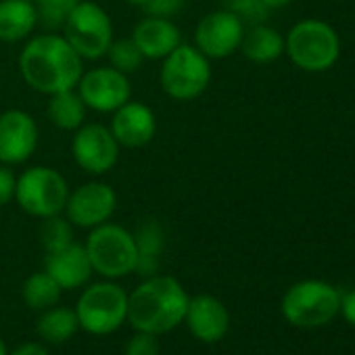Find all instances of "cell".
<instances>
[{
    "mask_svg": "<svg viewBox=\"0 0 355 355\" xmlns=\"http://www.w3.org/2000/svg\"><path fill=\"white\" fill-rule=\"evenodd\" d=\"M73 309L80 330L92 336H109L128 322V293L115 280L94 282L82 291Z\"/></svg>",
    "mask_w": 355,
    "mask_h": 355,
    "instance_id": "5",
    "label": "cell"
},
{
    "mask_svg": "<svg viewBox=\"0 0 355 355\" xmlns=\"http://www.w3.org/2000/svg\"><path fill=\"white\" fill-rule=\"evenodd\" d=\"M76 90L82 96L86 109L98 113H113L132 98L128 76L111 65L84 71Z\"/></svg>",
    "mask_w": 355,
    "mask_h": 355,
    "instance_id": "10",
    "label": "cell"
},
{
    "mask_svg": "<svg viewBox=\"0 0 355 355\" xmlns=\"http://www.w3.org/2000/svg\"><path fill=\"white\" fill-rule=\"evenodd\" d=\"M61 293H63V288L44 270L30 274L21 286L24 303L34 311H44V309L57 305L61 299Z\"/></svg>",
    "mask_w": 355,
    "mask_h": 355,
    "instance_id": "24",
    "label": "cell"
},
{
    "mask_svg": "<svg viewBox=\"0 0 355 355\" xmlns=\"http://www.w3.org/2000/svg\"><path fill=\"white\" fill-rule=\"evenodd\" d=\"M117 207L115 191L105 182H86L69 193L65 203V218L78 228H96L111 220Z\"/></svg>",
    "mask_w": 355,
    "mask_h": 355,
    "instance_id": "13",
    "label": "cell"
},
{
    "mask_svg": "<svg viewBox=\"0 0 355 355\" xmlns=\"http://www.w3.org/2000/svg\"><path fill=\"white\" fill-rule=\"evenodd\" d=\"M184 322L191 334L201 343H218L228 334L230 313L228 307L214 295H195L189 299Z\"/></svg>",
    "mask_w": 355,
    "mask_h": 355,
    "instance_id": "15",
    "label": "cell"
},
{
    "mask_svg": "<svg viewBox=\"0 0 355 355\" xmlns=\"http://www.w3.org/2000/svg\"><path fill=\"white\" fill-rule=\"evenodd\" d=\"M9 355H51L46 345L36 343V340H26L19 347H15Z\"/></svg>",
    "mask_w": 355,
    "mask_h": 355,
    "instance_id": "33",
    "label": "cell"
},
{
    "mask_svg": "<svg viewBox=\"0 0 355 355\" xmlns=\"http://www.w3.org/2000/svg\"><path fill=\"white\" fill-rule=\"evenodd\" d=\"M38 146L36 119L24 109H9L0 113V163H26Z\"/></svg>",
    "mask_w": 355,
    "mask_h": 355,
    "instance_id": "14",
    "label": "cell"
},
{
    "mask_svg": "<svg viewBox=\"0 0 355 355\" xmlns=\"http://www.w3.org/2000/svg\"><path fill=\"white\" fill-rule=\"evenodd\" d=\"M184 0H148L142 7L153 17H171L182 9Z\"/></svg>",
    "mask_w": 355,
    "mask_h": 355,
    "instance_id": "31",
    "label": "cell"
},
{
    "mask_svg": "<svg viewBox=\"0 0 355 355\" xmlns=\"http://www.w3.org/2000/svg\"><path fill=\"white\" fill-rule=\"evenodd\" d=\"M189 293L173 276H148L128 293V324L138 332L167 334L184 322Z\"/></svg>",
    "mask_w": 355,
    "mask_h": 355,
    "instance_id": "2",
    "label": "cell"
},
{
    "mask_svg": "<svg viewBox=\"0 0 355 355\" xmlns=\"http://www.w3.org/2000/svg\"><path fill=\"white\" fill-rule=\"evenodd\" d=\"M15 187H17V175L13 173L11 165L0 163V207L15 201Z\"/></svg>",
    "mask_w": 355,
    "mask_h": 355,
    "instance_id": "30",
    "label": "cell"
},
{
    "mask_svg": "<svg viewBox=\"0 0 355 355\" xmlns=\"http://www.w3.org/2000/svg\"><path fill=\"white\" fill-rule=\"evenodd\" d=\"M40 243L46 253L67 247L69 243H73L71 222L67 218H63L61 214L53 216V218H44L42 226H40Z\"/></svg>",
    "mask_w": 355,
    "mask_h": 355,
    "instance_id": "26",
    "label": "cell"
},
{
    "mask_svg": "<svg viewBox=\"0 0 355 355\" xmlns=\"http://www.w3.org/2000/svg\"><path fill=\"white\" fill-rule=\"evenodd\" d=\"M19 71L30 88L40 94L73 90L84 73V59L57 34H42L28 40L19 55Z\"/></svg>",
    "mask_w": 355,
    "mask_h": 355,
    "instance_id": "1",
    "label": "cell"
},
{
    "mask_svg": "<svg viewBox=\"0 0 355 355\" xmlns=\"http://www.w3.org/2000/svg\"><path fill=\"white\" fill-rule=\"evenodd\" d=\"M284 53L307 73H322L336 65L340 57V38L332 26L322 19H303L295 24L284 38Z\"/></svg>",
    "mask_w": 355,
    "mask_h": 355,
    "instance_id": "3",
    "label": "cell"
},
{
    "mask_svg": "<svg viewBox=\"0 0 355 355\" xmlns=\"http://www.w3.org/2000/svg\"><path fill=\"white\" fill-rule=\"evenodd\" d=\"M161 61L159 82L169 98L193 101L207 90L211 82V63L197 46L180 44Z\"/></svg>",
    "mask_w": 355,
    "mask_h": 355,
    "instance_id": "6",
    "label": "cell"
},
{
    "mask_svg": "<svg viewBox=\"0 0 355 355\" xmlns=\"http://www.w3.org/2000/svg\"><path fill=\"white\" fill-rule=\"evenodd\" d=\"M78 5L80 0H36L38 24L46 30H61Z\"/></svg>",
    "mask_w": 355,
    "mask_h": 355,
    "instance_id": "27",
    "label": "cell"
},
{
    "mask_svg": "<svg viewBox=\"0 0 355 355\" xmlns=\"http://www.w3.org/2000/svg\"><path fill=\"white\" fill-rule=\"evenodd\" d=\"M109 130L119 146L140 148L153 140L157 132V117L148 105L130 98L125 105L113 111Z\"/></svg>",
    "mask_w": 355,
    "mask_h": 355,
    "instance_id": "16",
    "label": "cell"
},
{
    "mask_svg": "<svg viewBox=\"0 0 355 355\" xmlns=\"http://www.w3.org/2000/svg\"><path fill=\"white\" fill-rule=\"evenodd\" d=\"M67 197H69L67 180L57 169L49 165L28 167L17 178L15 201L28 216L40 220L59 216L65 211Z\"/></svg>",
    "mask_w": 355,
    "mask_h": 355,
    "instance_id": "8",
    "label": "cell"
},
{
    "mask_svg": "<svg viewBox=\"0 0 355 355\" xmlns=\"http://www.w3.org/2000/svg\"><path fill=\"white\" fill-rule=\"evenodd\" d=\"M61 30L63 38L84 61H96L105 57L113 42L111 17L92 0H80V5L71 11Z\"/></svg>",
    "mask_w": 355,
    "mask_h": 355,
    "instance_id": "9",
    "label": "cell"
},
{
    "mask_svg": "<svg viewBox=\"0 0 355 355\" xmlns=\"http://www.w3.org/2000/svg\"><path fill=\"white\" fill-rule=\"evenodd\" d=\"M132 40L144 59L161 61L182 44V34L169 17H144L134 26Z\"/></svg>",
    "mask_w": 355,
    "mask_h": 355,
    "instance_id": "18",
    "label": "cell"
},
{
    "mask_svg": "<svg viewBox=\"0 0 355 355\" xmlns=\"http://www.w3.org/2000/svg\"><path fill=\"white\" fill-rule=\"evenodd\" d=\"M46 117L59 128V130H78L84 125L86 119V105L78 90H63L49 96L46 103Z\"/></svg>",
    "mask_w": 355,
    "mask_h": 355,
    "instance_id": "22",
    "label": "cell"
},
{
    "mask_svg": "<svg viewBox=\"0 0 355 355\" xmlns=\"http://www.w3.org/2000/svg\"><path fill=\"white\" fill-rule=\"evenodd\" d=\"M241 51L249 61L266 65L284 55V38L278 30L266 24L251 26L249 30H245Z\"/></svg>",
    "mask_w": 355,
    "mask_h": 355,
    "instance_id": "20",
    "label": "cell"
},
{
    "mask_svg": "<svg viewBox=\"0 0 355 355\" xmlns=\"http://www.w3.org/2000/svg\"><path fill=\"white\" fill-rule=\"evenodd\" d=\"M159 336L150 332H138L134 330V336L125 343L123 355H159Z\"/></svg>",
    "mask_w": 355,
    "mask_h": 355,
    "instance_id": "29",
    "label": "cell"
},
{
    "mask_svg": "<svg viewBox=\"0 0 355 355\" xmlns=\"http://www.w3.org/2000/svg\"><path fill=\"white\" fill-rule=\"evenodd\" d=\"M138 247V266L136 272L144 278L155 276L159 270V255L163 251V230L155 220H144L134 232Z\"/></svg>",
    "mask_w": 355,
    "mask_h": 355,
    "instance_id": "23",
    "label": "cell"
},
{
    "mask_svg": "<svg viewBox=\"0 0 355 355\" xmlns=\"http://www.w3.org/2000/svg\"><path fill=\"white\" fill-rule=\"evenodd\" d=\"M226 9L234 13L245 26H259L266 24L270 9L263 5V0H224Z\"/></svg>",
    "mask_w": 355,
    "mask_h": 355,
    "instance_id": "28",
    "label": "cell"
},
{
    "mask_svg": "<svg viewBox=\"0 0 355 355\" xmlns=\"http://www.w3.org/2000/svg\"><path fill=\"white\" fill-rule=\"evenodd\" d=\"M338 313H343V318H345L351 326H355V288L349 291V293H345V295H340Z\"/></svg>",
    "mask_w": 355,
    "mask_h": 355,
    "instance_id": "32",
    "label": "cell"
},
{
    "mask_svg": "<svg viewBox=\"0 0 355 355\" xmlns=\"http://www.w3.org/2000/svg\"><path fill=\"white\" fill-rule=\"evenodd\" d=\"M0 355H9V351H7V345H5L3 336H0Z\"/></svg>",
    "mask_w": 355,
    "mask_h": 355,
    "instance_id": "35",
    "label": "cell"
},
{
    "mask_svg": "<svg viewBox=\"0 0 355 355\" xmlns=\"http://www.w3.org/2000/svg\"><path fill=\"white\" fill-rule=\"evenodd\" d=\"M107 57H109V65L115 67L117 71L125 73V76L138 71L142 61H144L142 53L138 51V46L134 44L132 38L113 40L109 51H107Z\"/></svg>",
    "mask_w": 355,
    "mask_h": 355,
    "instance_id": "25",
    "label": "cell"
},
{
    "mask_svg": "<svg viewBox=\"0 0 355 355\" xmlns=\"http://www.w3.org/2000/svg\"><path fill=\"white\" fill-rule=\"evenodd\" d=\"M293 3V0H263V5L270 9V11H274V9H284V7H288Z\"/></svg>",
    "mask_w": 355,
    "mask_h": 355,
    "instance_id": "34",
    "label": "cell"
},
{
    "mask_svg": "<svg viewBox=\"0 0 355 355\" xmlns=\"http://www.w3.org/2000/svg\"><path fill=\"white\" fill-rule=\"evenodd\" d=\"M71 155L86 173L103 175L119 161V142L107 125L84 123L71 138Z\"/></svg>",
    "mask_w": 355,
    "mask_h": 355,
    "instance_id": "11",
    "label": "cell"
},
{
    "mask_svg": "<svg viewBox=\"0 0 355 355\" xmlns=\"http://www.w3.org/2000/svg\"><path fill=\"white\" fill-rule=\"evenodd\" d=\"M128 3H130V5H136V7H144V5L148 3V0H128Z\"/></svg>",
    "mask_w": 355,
    "mask_h": 355,
    "instance_id": "36",
    "label": "cell"
},
{
    "mask_svg": "<svg viewBox=\"0 0 355 355\" xmlns=\"http://www.w3.org/2000/svg\"><path fill=\"white\" fill-rule=\"evenodd\" d=\"M245 24L228 9L205 15L195 28V46L211 61L226 59L241 49Z\"/></svg>",
    "mask_w": 355,
    "mask_h": 355,
    "instance_id": "12",
    "label": "cell"
},
{
    "mask_svg": "<svg viewBox=\"0 0 355 355\" xmlns=\"http://www.w3.org/2000/svg\"><path fill=\"white\" fill-rule=\"evenodd\" d=\"M340 307V293L324 280H301L293 284L280 303L282 315L297 328L328 324Z\"/></svg>",
    "mask_w": 355,
    "mask_h": 355,
    "instance_id": "7",
    "label": "cell"
},
{
    "mask_svg": "<svg viewBox=\"0 0 355 355\" xmlns=\"http://www.w3.org/2000/svg\"><path fill=\"white\" fill-rule=\"evenodd\" d=\"M38 26L34 0H0V42H21Z\"/></svg>",
    "mask_w": 355,
    "mask_h": 355,
    "instance_id": "19",
    "label": "cell"
},
{
    "mask_svg": "<svg viewBox=\"0 0 355 355\" xmlns=\"http://www.w3.org/2000/svg\"><path fill=\"white\" fill-rule=\"evenodd\" d=\"M84 247L92 270L107 280H117L136 272L138 247L134 232L119 224L105 222L92 228Z\"/></svg>",
    "mask_w": 355,
    "mask_h": 355,
    "instance_id": "4",
    "label": "cell"
},
{
    "mask_svg": "<svg viewBox=\"0 0 355 355\" xmlns=\"http://www.w3.org/2000/svg\"><path fill=\"white\" fill-rule=\"evenodd\" d=\"M44 272L53 276V280L63 291H76L88 284L90 276L94 274L86 247L78 245L76 241L63 249L51 251L44 257Z\"/></svg>",
    "mask_w": 355,
    "mask_h": 355,
    "instance_id": "17",
    "label": "cell"
},
{
    "mask_svg": "<svg viewBox=\"0 0 355 355\" xmlns=\"http://www.w3.org/2000/svg\"><path fill=\"white\" fill-rule=\"evenodd\" d=\"M36 330H38V336L49 345L67 343L80 330L76 309L61 307V305H53V307L44 309L36 322Z\"/></svg>",
    "mask_w": 355,
    "mask_h": 355,
    "instance_id": "21",
    "label": "cell"
}]
</instances>
